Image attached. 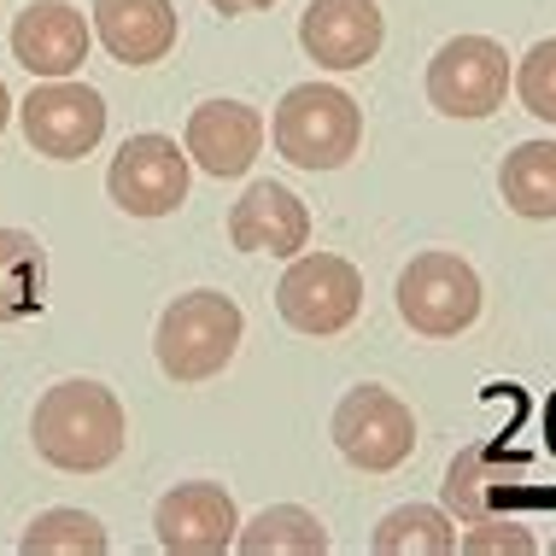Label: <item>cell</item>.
Segmentation results:
<instances>
[{"label":"cell","mask_w":556,"mask_h":556,"mask_svg":"<svg viewBox=\"0 0 556 556\" xmlns=\"http://www.w3.org/2000/svg\"><path fill=\"white\" fill-rule=\"evenodd\" d=\"M153 528L170 556H223L240 539V509L217 480H182L159 498Z\"/></svg>","instance_id":"cell-10"},{"label":"cell","mask_w":556,"mask_h":556,"mask_svg":"<svg viewBox=\"0 0 556 556\" xmlns=\"http://www.w3.org/2000/svg\"><path fill=\"white\" fill-rule=\"evenodd\" d=\"M88 48H94V18L71 0H29L12 18V59L29 77H77Z\"/></svg>","instance_id":"cell-11"},{"label":"cell","mask_w":556,"mask_h":556,"mask_svg":"<svg viewBox=\"0 0 556 556\" xmlns=\"http://www.w3.org/2000/svg\"><path fill=\"white\" fill-rule=\"evenodd\" d=\"M399 317L410 323V334L422 340H457L469 334L480 317V276L457 252H416L399 269Z\"/></svg>","instance_id":"cell-4"},{"label":"cell","mask_w":556,"mask_h":556,"mask_svg":"<svg viewBox=\"0 0 556 556\" xmlns=\"http://www.w3.org/2000/svg\"><path fill=\"white\" fill-rule=\"evenodd\" d=\"M29 433H36L41 463H53V469H65V475H100L124 457L129 416H124V404H117L112 387L59 381L36 399Z\"/></svg>","instance_id":"cell-1"},{"label":"cell","mask_w":556,"mask_h":556,"mask_svg":"<svg viewBox=\"0 0 556 556\" xmlns=\"http://www.w3.org/2000/svg\"><path fill=\"white\" fill-rule=\"evenodd\" d=\"M212 7L223 12V18H247V12H269L276 0H212Z\"/></svg>","instance_id":"cell-24"},{"label":"cell","mask_w":556,"mask_h":556,"mask_svg":"<svg viewBox=\"0 0 556 556\" xmlns=\"http://www.w3.org/2000/svg\"><path fill=\"white\" fill-rule=\"evenodd\" d=\"M229 240L240 252H269V258H299L311 247V212L288 182H252L229 205Z\"/></svg>","instance_id":"cell-14"},{"label":"cell","mask_w":556,"mask_h":556,"mask_svg":"<svg viewBox=\"0 0 556 556\" xmlns=\"http://www.w3.org/2000/svg\"><path fill=\"white\" fill-rule=\"evenodd\" d=\"M516 94L539 124H556V36L551 41H533L516 65Z\"/></svg>","instance_id":"cell-22"},{"label":"cell","mask_w":556,"mask_h":556,"mask_svg":"<svg viewBox=\"0 0 556 556\" xmlns=\"http://www.w3.org/2000/svg\"><path fill=\"white\" fill-rule=\"evenodd\" d=\"M94 36L117 65H159L176 48V18L170 0H94Z\"/></svg>","instance_id":"cell-15"},{"label":"cell","mask_w":556,"mask_h":556,"mask_svg":"<svg viewBox=\"0 0 556 556\" xmlns=\"http://www.w3.org/2000/svg\"><path fill=\"white\" fill-rule=\"evenodd\" d=\"M240 340H247V317H240L235 299L217 288H193V293H176L164 305L159 334H153V357L176 387H200L235 364Z\"/></svg>","instance_id":"cell-2"},{"label":"cell","mask_w":556,"mask_h":556,"mask_svg":"<svg viewBox=\"0 0 556 556\" xmlns=\"http://www.w3.org/2000/svg\"><path fill=\"white\" fill-rule=\"evenodd\" d=\"M498 193L516 217L545 223L556 217V141H521L498 164Z\"/></svg>","instance_id":"cell-18"},{"label":"cell","mask_w":556,"mask_h":556,"mask_svg":"<svg viewBox=\"0 0 556 556\" xmlns=\"http://www.w3.org/2000/svg\"><path fill=\"white\" fill-rule=\"evenodd\" d=\"M188 147L170 135H129L106 170V193L129 217H170L188 200Z\"/></svg>","instance_id":"cell-9"},{"label":"cell","mask_w":556,"mask_h":556,"mask_svg":"<svg viewBox=\"0 0 556 556\" xmlns=\"http://www.w3.org/2000/svg\"><path fill=\"white\" fill-rule=\"evenodd\" d=\"M509 83H516V71H509V53L492 36H451L428 59V106L440 117L480 124L504 106Z\"/></svg>","instance_id":"cell-6"},{"label":"cell","mask_w":556,"mask_h":556,"mask_svg":"<svg viewBox=\"0 0 556 556\" xmlns=\"http://www.w3.org/2000/svg\"><path fill=\"white\" fill-rule=\"evenodd\" d=\"M551 551H556V545H551Z\"/></svg>","instance_id":"cell-26"},{"label":"cell","mask_w":556,"mask_h":556,"mask_svg":"<svg viewBox=\"0 0 556 556\" xmlns=\"http://www.w3.org/2000/svg\"><path fill=\"white\" fill-rule=\"evenodd\" d=\"M7 117H12V94H7V83H0V135H7Z\"/></svg>","instance_id":"cell-25"},{"label":"cell","mask_w":556,"mask_h":556,"mask_svg":"<svg viewBox=\"0 0 556 556\" xmlns=\"http://www.w3.org/2000/svg\"><path fill=\"white\" fill-rule=\"evenodd\" d=\"M235 551L240 556H323L328 551V528L311 516V509H299V504H269L252 521H240Z\"/></svg>","instance_id":"cell-19"},{"label":"cell","mask_w":556,"mask_h":556,"mask_svg":"<svg viewBox=\"0 0 556 556\" xmlns=\"http://www.w3.org/2000/svg\"><path fill=\"white\" fill-rule=\"evenodd\" d=\"M18 124H24V141L41 159L71 164L100 147V135H106V100L77 77H41L18 100Z\"/></svg>","instance_id":"cell-8"},{"label":"cell","mask_w":556,"mask_h":556,"mask_svg":"<svg viewBox=\"0 0 556 556\" xmlns=\"http://www.w3.org/2000/svg\"><path fill=\"white\" fill-rule=\"evenodd\" d=\"M516 486H521L516 463H498V451H492V445H463L457 457L445 463L440 504L457 521H486V516H504V498Z\"/></svg>","instance_id":"cell-16"},{"label":"cell","mask_w":556,"mask_h":556,"mask_svg":"<svg viewBox=\"0 0 556 556\" xmlns=\"http://www.w3.org/2000/svg\"><path fill=\"white\" fill-rule=\"evenodd\" d=\"M387 41V18L375 0H311L299 12V48L323 71H364Z\"/></svg>","instance_id":"cell-12"},{"label":"cell","mask_w":556,"mask_h":556,"mask_svg":"<svg viewBox=\"0 0 556 556\" xmlns=\"http://www.w3.org/2000/svg\"><path fill=\"white\" fill-rule=\"evenodd\" d=\"M463 551H469V556H533L539 539L521 528L516 516H486V521H469Z\"/></svg>","instance_id":"cell-23"},{"label":"cell","mask_w":556,"mask_h":556,"mask_svg":"<svg viewBox=\"0 0 556 556\" xmlns=\"http://www.w3.org/2000/svg\"><path fill=\"white\" fill-rule=\"evenodd\" d=\"M375 556H445L457 551V533H451V509L445 504H399L375 521L369 533Z\"/></svg>","instance_id":"cell-20"},{"label":"cell","mask_w":556,"mask_h":556,"mask_svg":"<svg viewBox=\"0 0 556 556\" xmlns=\"http://www.w3.org/2000/svg\"><path fill=\"white\" fill-rule=\"evenodd\" d=\"M328 433H334L340 457L352 463V469H364V475H393L399 463L416 451L410 404H404L399 393H387V387H369V381L352 387V393L334 404Z\"/></svg>","instance_id":"cell-7"},{"label":"cell","mask_w":556,"mask_h":556,"mask_svg":"<svg viewBox=\"0 0 556 556\" xmlns=\"http://www.w3.org/2000/svg\"><path fill=\"white\" fill-rule=\"evenodd\" d=\"M182 147L205 176H217V182L223 176H247L252 159H258V147H264V117H258V106H247V100H205V106L188 112Z\"/></svg>","instance_id":"cell-13"},{"label":"cell","mask_w":556,"mask_h":556,"mask_svg":"<svg viewBox=\"0 0 556 556\" xmlns=\"http://www.w3.org/2000/svg\"><path fill=\"white\" fill-rule=\"evenodd\" d=\"M48 305V252L29 229H0V323H29Z\"/></svg>","instance_id":"cell-17"},{"label":"cell","mask_w":556,"mask_h":556,"mask_svg":"<svg viewBox=\"0 0 556 556\" xmlns=\"http://www.w3.org/2000/svg\"><path fill=\"white\" fill-rule=\"evenodd\" d=\"M276 311L293 334L328 340L357 323V311H364V276L340 252H299L288 264V276L276 281Z\"/></svg>","instance_id":"cell-5"},{"label":"cell","mask_w":556,"mask_h":556,"mask_svg":"<svg viewBox=\"0 0 556 556\" xmlns=\"http://www.w3.org/2000/svg\"><path fill=\"white\" fill-rule=\"evenodd\" d=\"M269 141L299 170H340L364 147V106L334 83H299L269 117Z\"/></svg>","instance_id":"cell-3"},{"label":"cell","mask_w":556,"mask_h":556,"mask_svg":"<svg viewBox=\"0 0 556 556\" xmlns=\"http://www.w3.org/2000/svg\"><path fill=\"white\" fill-rule=\"evenodd\" d=\"M24 556H106V528L88 509H48L18 539Z\"/></svg>","instance_id":"cell-21"}]
</instances>
